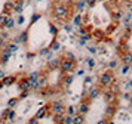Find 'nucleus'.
I'll list each match as a JSON object with an SVG mask.
<instances>
[{
	"mask_svg": "<svg viewBox=\"0 0 132 124\" xmlns=\"http://www.w3.org/2000/svg\"><path fill=\"white\" fill-rule=\"evenodd\" d=\"M52 16L56 21H67L70 16H73V13L70 12V7L64 3H55L52 6Z\"/></svg>",
	"mask_w": 132,
	"mask_h": 124,
	"instance_id": "f257e3e1",
	"label": "nucleus"
},
{
	"mask_svg": "<svg viewBox=\"0 0 132 124\" xmlns=\"http://www.w3.org/2000/svg\"><path fill=\"white\" fill-rule=\"evenodd\" d=\"M116 83V77L111 71H104L100 75V87H111V84Z\"/></svg>",
	"mask_w": 132,
	"mask_h": 124,
	"instance_id": "f03ea898",
	"label": "nucleus"
},
{
	"mask_svg": "<svg viewBox=\"0 0 132 124\" xmlns=\"http://www.w3.org/2000/svg\"><path fill=\"white\" fill-rule=\"evenodd\" d=\"M76 64H77V61H71V59L65 58V56H64V58H61V66H60L61 72H62L64 75L73 72L74 68H76Z\"/></svg>",
	"mask_w": 132,
	"mask_h": 124,
	"instance_id": "7ed1b4c3",
	"label": "nucleus"
},
{
	"mask_svg": "<svg viewBox=\"0 0 132 124\" xmlns=\"http://www.w3.org/2000/svg\"><path fill=\"white\" fill-rule=\"evenodd\" d=\"M49 111L52 112V115H54V114H65V106L62 105V102L56 100V102H52V103H51Z\"/></svg>",
	"mask_w": 132,
	"mask_h": 124,
	"instance_id": "20e7f679",
	"label": "nucleus"
},
{
	"mask_svg": "<svg viewBox=\"0 0 132 124\" xmlns=\"http://www.w3.org/2000/svg\"><path fill=\"white\" fill-rule=\"evenodd\" d=\"M13 41H15L16 44H19V43H21V44H27V43H28V30H25V31H22L19 35H16V37L13 39Z\"/></svg>",
	"mask_w": 132,
	"mask_h": 124,
	"instance_id": "39448f33",
	"label": "nucleus"
},
{
	"mask_svg": "<svg viewBox=\"0 0 132 124\" xmlns=\"http://www.w3.org/2000/svg\"><path fill=\"white\" fill-rule=\"evenodd\" d=\"M30 86H31V81L28 80V77H24V78H21L18 81V89L21 92H22V90H31Z\"/></svg>",
	"mask_w": 132,
	"mask_h": 124,
	"instance_id": "423d86ee",
	"label": "nucleus"
},
{
	"mask_svg": "<svg viewBox=\"0 0 132 124\" xmlns=\"http://www.w3.org/2000/svg\"><path fill=\"white\" fill-rule=\"evenodd\" d=\"M89 105H90V99L88 98V100H83V102L79 105L77 112H79V114H83V115H86V114H88V111H89Z\"/></svg>",
	"mask_w": 132,
	"mask_h": 124,
	"instance_id": "0eeeda50",
	"label": "nucleus"
},
{
	"mask_svg": "<svg viewBox=\"0 0 132 124\" xmlns=\"http://www.w3.org/2000/svg\"><path fill=\"white\" fill-rule=\"evenodd\" d=\"M49 108H51V105H45V106H42V108H39V111L36 112V115H34V117H36L37 120H40V118H43L45 115H46V114H48Z\"/></svg>",
	"mask_w": 132,
	"mask_h": 124,
	"instance_id": "6e6552de",
	"label": "nucleus"
},
{
	"mask_svg": "<svg viewBox=\"0 0 132 124\" xmlns=\"http://www.w3.org/2000/svg\"><path fill=\"white\" fill-rule=\"evenodd\" d=\"M60 66H61V59H51V61H48V68L51 71L58 70Z\"/></svg>",
	"mask_w": 132,
	"mask_h": 124,
	"instance_id": "1a4fd4ad",
	"label": "nucleus"
},
{
	"mask_svg": "<svg viewBox=\"0 0 132 124\" xmlns=\"http://www.w3.org/2000/svg\"><path fill=\"white\" fill-rule=\"evenodd\" d=\"M104 99H105V102H113V100H116V92H113V90H105L104 92Z\"/></svg>",
	"mask_w": 132,
	"mask_h": 124,
	"instance_id": "9d476101",
	"label": "nucleus"
},
{
	"mask_svg": "<svg viewBox=\"0 0 132 124\" xmlns=\"http://www.w3.org/2000/svg\"><path fill=\"white\" fill-rule=\"evenodd\" d=\"M100 93H101V90H100V87H90L89 94H88V98H89L90 100H94V99H96V98L100 96Z\"/></svg>",
	"mask_w": 132,
	"mask_h": 124,
	"instance_id": "9b49d317",
	"label": "nucleus"
},
{
	"mask_svg": "<svg viewBox=\"0 0 132 124\" xmlns=\"http://www.w3.org/2000/svg\"><path fill=\"white\" fill-rule=\"evenodd\" d=\"M15 83H16V77L15 75H6L5 78H3V84L7 86V87L12 86V84H15Z\"/></svg>",
	"mask_w": 132,
	"mask_h": 124,
	"instance_id": "f8f14e48",
	"label": "nucleus"
},
{
	"mask_svg": "<svg viewBox=\"0 0 132 124\" xmlns=\"http://www.w3.org/2000/svg\"><path fill=\"white\" fill-rule=\"evenodd\" d=\"M122 62L123 64H129L132 65V53L128 50V52H125L123 55H122Z\"/></svg>",
	"mask_w": 132,
	"mask_h": 124,
	"instance_id": "ddd939ff",
	"label": "nucleus"
},
{
	"mask_svg": "<svg viewBox=\"0 0 132 124\" xmlns=\"http://www.w3.org/2000/svg\"><path fill=\"white\" fill-rule=\"evenodd\" d=\"M85 123V115L83 114H76V115H73V124H83Z\"/></svg>",
	"mask_w": 132,
	"mask_h": 124,
	"instance_id": "4468645a",
	"label": "nucleus"
},
{
	"mask_svg": "<svg viewBox=\"0 0 132 124\" xmlns=\"http://www.w3.org/2000/svg\"><path fill=\"white\" fill-rule=\"evenodd\" d=\"M24 9V0H19V2H15V7H13V12L15 13H21Z\"/></svg>",
	"mask_w": 132,
	"mask_h": 124,
	"instance_id": "2eb2a0df",
	"label": "nucleus"
},
{
	"mask_svg": "<svg viewBox=\"0 0 132 124\" xmlns=\"http://www.w3.org/2000/svg\"><path fill=\"white\" fill-rule=\"evenodd\" d=\"M82 21H83L82 13H77L76 16L73 18V25H74V27H82Z\"/></svg>",
	"mask_w": 132,
	"mask_h": 124,
	"instance_id": "dca6fc26",
	"label": "nucleus"
},
{
	"mask_svg": "<svg viewBox=\"0 0 132 124\" xmlns=\"http://www.w3.org/2000/svg\"><path fill=\"white\" fill-rule=\"evenodd\" d=\"M86 6H88V2H86V0H79L77 3H76V11L80 13V12L83 11Z\"/></svg>",
	"mask_w": 132,
	"mask_h": 124,
	"instance_id": "f3484780",
	"label": "nucleus"
},
{
	"mask_svg": "<svg viewBox=\"0 0 132 124\" xmlns=\"http://www.w3.org/2000/svg\"><path fill=\"white\" fill-rule=\"evenodd\" d=\"M64 118H65V114H54V123L64 124Z\"/></svg>",
	"mask_w": 132,
	"mask_h": 124,
	"instance_id": "a211bd4d",
	"label": "nucleus"
},
{
	"mask_svg": "<svg viewBox=\"0 0 132 124\" xmlns=\"http://www.w3.org/2000/svg\"><path fill=\"white\" fill-rule=\"evenodd\" d=\"M90 39H92V35H90L89 33H85V34H82V37H80L79 44H80V46H83V44H86V41L90 40Z\"/></svg>",
	"mask_w": 132,
	"mask_h": 124,
	"instance_id": "6ab92c4d",
	"label": "nucleus"
},
{
	"mask_svg": "<svg viewBox=\"0 0 132 124\" xmlns=\"http://www.w3.org/2000/svg\"><path fill=\"white\" fill-rule=\"evenodd\" d=\"M15 24H16V21H15L13 18H9L6 21V24H5V28H6L7 31H9V30H13L15 28Z\"/></svg>",
	"mask_w": 132,
	"mask_h": 124,
	"instance_id": "aec40b11",
	"label": "nucleus"
},
{
	"mask_svg": "<svg viewBox=\"0 0 132 124\" xmlns=\"http://www.w3.org/2000/svg\"><path fill=\"white\" fill-rule=\"evenodd\" d=\"M51 50H52V52H58V50H60L61 49V44H60V41L56 40V39H54V41H52V43H51Z\"/></svg>",
	"mask_w": 132,
	"mask_h": 124,
	"instance_id": "412c9836",
	"label": "nucleus"
},
{
	"mask_svg": "<svg viewBox=\"0 0 132 124\" xmlns=\"http://www.w3.org/2000/svg\"><path fill=\"white\" fill-rule=\"evenodd\" d=\"M73 80H74V77L71 75V72H70V74H65V77H64V86H65V87H68V86H70V84H71L73 83Z\"/></svg>",
	"mask_w": 132,
	"mask_h": 124,
	"instance_id": "4be33fe9",
	"label": "nucleus"
},
{
	"mask_svg": "<svg viewBox=\"0 0 132 124\" xmlns=\"http://www.w3.org/2000/svg\"><path fill=\"white\" fill-rule=\"evenodd\" d=\"M18 102H19V98H11V99L7 100V106L9 108H15Z\"/></svg>",
	"mask_w": 132,
	"mask_h": 124,
	"instance_id": "5701e85b",
	"label": "nucleus"
},
{
	"mask_svg": "<svg viewBox=\"0 0 132 124\" xmlns=\"http://www.w3.org/2000/svg\"><path fill=\"white\" fill-rule=\"evenodd\" d=\"M39 77H40V72H39V71H34V72H31L30 75H28V80H30V81H37Z\"/></svg>",
	"mask_w": 132,
	"mask_h": 124,
	"instance_id": "b1692460",
	"label": "nucleus"
},
{
	"mask_svg": "<svg viewBox=\"0 0 132 124\" xmlns=\"http://www.w3.org/2000/svg\"><path fill=\"white\" fill-rule=\"evenodd\" d=\"M6 47H7V49H9V50H11L12 53H15V52H16V50L19 49L18 44H16L15 41H13V43H9V44H6Z\"/></svg>",
	"mask_w": 132,
	"mask_h": 124,
	"instance_id": "393cba45",
	"label": "nucleus"
},
{
	"mask_svg": "<svg viewBox=\"0 0 132 124\" xmlns=\"http://www.w3.org/2000/svg\"><path fill=\"white\" fill-rule=\"evenodd\" d=\"M7 19H9V15H6V13H2L0 15V28L5 27V24H6Z\"/></svg>",
	"mask_w": 132,
	"mask_h": 124,
	"instance_id": "a878e982",
	"label": "nucleus"
},
{
	"mask_svg": "<svg viewBox=\"0 0 132 124\" xmlns=\"http://www.w3.org/2000/svg\"><path fill=\"white\" fill-rule=\"evenodd\" d=\"M65 112L68 114V115H76L77 109H76V106H67V108H65Z\"/></svg>",
	"mask_w": 132,
	"mask_h": 124,
	"instance_id": "bb28decb",
	"label": "nucleus"
},
{
	"mask_svg": "<svg viewBox=\"0 0 132 124\" xmlns=\"http://www.w3.org/2000/svg\"><path fill=\"white\" fill-rule=\"evenodd\" d=\"M113 18L116 19V21H120V19L123 18V12H122V11H116L113 13Z\"/></svg>",
	"mask_w": 132,
	"mask_h": 124,
	"instance_id": "cd10ccee",
	"label": "nucleus"
},
{
	"mask_svg": "<svg viewBox=\"0 0 132 124\" xmlns=\"http://www.w3.org/2000/svg\"><path fill=\"white\" fill-rule=\"evenodd\" d=\"M114 112H116V108H114V106H108V109L105 111V115H108V117H113Z\"/></svg>",
	"mask_w": 132,
	"mask_h": 124,
	"instance_id": "c85d7f7f",
	"label": "nucleus"
},
{
	"mask_svg": "<svg viewBox=\"0 0 132 124\" xmlns=\"http://www.w3.org/2000/svg\"><path fill=\"white\" fill-rule=\"evenodd\" d=\"M129 70H131V65L125 64L123 66H122V72H120V74H123V75H125V74H128V72H129Z\"/></svg>",
	"mask_w": 132,
	"mask_h": 124,
	"instance_id": "c756f323",
	"label": "nucleus"
},
{
	"mask_svg": "<svg viewBox=\"0 0 132 124\" xmlns=\"http://www.w3.org/2000/svg\"><path fill=\"white\" fill-rule=\"evenodd\" d=\"M37 81H39V84H40L42 87H46V77H45V75H40Z\"/></svg>",
	"mask_w": 132,
	"mask_h": 124,
	"instance_id": "7c9ffc66",
	"label": "nucleus"
},
{
	"mask_svg": "<svg viewBox=\"0 0 132 124\" xmlns=\"http://www.w3.org/2000/svg\"><path fill=\"white\" fill-rule=\"evenodd\" d=\"M28 94H30V90H22V92H21V96H19V100L27 99V98H28Z\"/></svg>",
	"mask_w": 132,
	"mask_h": 124,
	"instance_id": "2f4dec72",
	"label": "nucleus"
},
{
	"mask_svg": "<svg viewBox=\"0 0 132 124\" xmlns=\"http://www.w3.org/2000/svg\"><path fill=\"white\" fill-rule=\"evenodd\" d=\"M49 52H51V47H43L42 50L39 52V55H42V56H48Z\"/></svg>",
	"mask_w": 132,
	"mask_h": 124,
	"instance_id": "473e14b6",
	"label": "nucleus"
},
{
	"mask_svg": "<svg viewBox=\"0 0 132 124\" xmlns=\"http://www.w3.org/2000/svg\"><path fill=\"white\" fill-rule=\"evenodd\" d=\"M86 64H88V66H89L90 70H92V68L95 66V61H94L92 58H88V59H86Z\"/></svg>",
	"mask_w": 132,
	"mask_h": 124,
	"instance_id": "72a5a7b5",
	"label": "nucleus"
},
{
	"mask_svg": "<svg viewBox=\"0 0 132 124\" xmlns=\"http://www.w3.org/2000/svg\"><path fill=\"white\" fill-rule=\"evenodd\" d=\"M39 19H40V13H34V15L31 16V25H33V24H36Z\"/></svg>",
	"mask_w": 132,
	"mask_h": 124,
	"instance_id": "f704fd0d",
	"label": "nucleus"
},
{
	"mask_svg": "<svg viewBox=\"0 0 132 124\" xmlns=\"http://www.w3.org/2000/svg\"><path fill=\"white\" fill-rule=\"evenodd\" d=\"M11 109H12V108H9V106H7L6 109L2 112V118H3V120H7V115H9V111H11Z\"/></svg>",
	"mask_w": 132,
	"mask_h": 124,
	"instance_id": "c9c22d12",
	"label": "nucleus"
},
{
	"mask_svg": "<svg viewBox=\"0 0 132 124\" xmlns=\"http://www.w3.org/2000/svg\"><path fill=\"white\" fill-rule=\"evenodd\" d=\"M64 124H73V115H68L67 114L65 118H64Z\"/></svg>",
	"mask_w": 132,
	"mask_h": 124,
	"instance_id": "e433bc0d",
	"label": "nucleus"
},
{
	"mask_svg": "<svg viewBox=\"0 0 132 124\" xmlns=\"http://www.w3.org/2000/svg\"><path fill=\"white\" fill-rule=\"evenodd\" d=\"M49 31H51V34H52V35L58 34V28H56L55 25H51V27H49Z\"/></svg>",
	"mask_w": 132,
	"mask_h": 124,
	"instance_id": "4c0bfd02",
	"label": "nucleus"
},
{
	"mask_svg": "<svg viewBox=\"0 0 132 124\" xmlns=\"http://www.w3.org/2000/svg\"><path fill=\"white\" fill-rule=\"evenodd\" d=\"M64 56L68 58V59H71V61H76V56H74V53H71V52H65L64 53Z\"/></svg>",
	"mask_w": 132,
	"mask_h": 124,
	"instance_id": "58836bf2",
	"label": "nucleus"
},
{
	"mask_svg": "<svg viewBox=\"0 0 132 124\" xmlns=\"http://www.w3.org/2000/svg\"><path fill=\"white\" fill-rule=\"evenodd\" d=\"M13 118H15V111H13V108L9 111V115H7V120L9 121H13Z\"/></svg>",
	"mask_w": 132,
	"mask_h": 124,
	"instance_id": "ea45409f",
	"label": "nucleus"
},
{
	"mask_svg": "<svg viewBox=\"0 0 132 124\" xmlns=\"http://www.w3.org/2000/svg\"><path fill=\"white\" fill-rule=\"evenodd\" d=\"M131 19H132V12H131V13H128V15H126V18L123 19L125 25H126V24H129V22H131Z\"/></svg>",
	"mask_w": 132,
	"mask_h": 124,
	"instance_id": "a19ab883",
	"label": "nucleus"
},
{
	"mask_svg": "<svg viewBox=\"0 0 132 124\" xmlns=\"http://www.w3.org/2000/svg\"><path fill=\"white\" fill-rule=\"evenodd\" d=\"M24 16H22V15H19L18 16V19H16V24H19V25H22V24H24Z\"/></svg>",
	"mask_w": 132,
	"mask_h": 124,
	"instance_id": "79ce46f5",
	"label": "nucleus"
},
{
	"mask_svg": "<svg viewBox=\"0 0 132 124\" xmlns=\"http://www.w3.org/2000/svg\"><path fill=\"white\" fill-rule=\"evenodd\" d=\"M64 30H65L67 33H71V31H73V25H68V24H65V25H64Z\"/></svg>",
	"mask_w": 132,
	"mask_h": 124,
	"instance_id": "37998d69",
	"label": "nucleus"
},
{
	"mask_svg": "<svg viewBox=\"0 0 132 124\" xmlns=\"http://www.w3.org/2000/svg\"><path fill=\"white\" fill-rule=\"evenodd\" d=\"M86 2H88V6H89V7H92V6L96 5V2H98V0H86Z\"/></svg>",
	"mask_w": 132,
	"mask_h": 124,
	"instance_id": "c03bdc74",
	"label": "nucleus"
},
{
	"mask_svg": "<svg viewBox=\"0 0 132 124\" xmlns=\"http://www.w3.org/2000/svg\"><path fill=\"white\" fill-rule=\"evenodd\" d=\"M37 123H39V120H37L36 117H33V118L28 120V124H37Z\"/></svg>",
	"mask_w": 132,
	"mask_h": 124,
	"instance_id": "a18cd8bd",
	"label": "nucleus"
},
{
	"mask_svg": "<svg viewBox=\"0 0 132 124\" xmlns=\"http://www.w3.org/2000/svg\"><path fill=\"white\" fill-rule=\"evenodd\" d=\"M125 27H126V31H128V33H131V34H132V24H131V22H129V24H126Z\"/></svg>",
	"mask_w": 132,
	"mask_h": 124,
	"instance_id": "49530a36",
	"label": "nucleus"
},
{
	"mask_svg": "<svg viewBox=\"0 0 132 124\" xmlns=\"http://www.w3.org/2000/svg\"><path fill=\"white\" fill-rule=\"evenodd\" d=\"M108 66H110V68H116V66H117V61H111Z\"/></svg>",
	"mask_w": 132,
	"mask_h": 124,
	"instance_id": "de8ad7c7",
	"label": "nucleus"
},
{
	"mask_svg": "<svg viewBox=\"0 0 132 124\" xmlns=\"http://www.w3.org/2000/svg\"><path fill=\"white\" fill-rule=\"evenodd\" d=\"M88 49H89V52L92 53V55H95V53H96V49H95V47H94V46H89V47H88Z\"/></svg>",
	"mask_w": 132,
	"mask_h": 124,
	"instance_id": "09e8293b",
	"label": "nucleus"
},
{
	"mask_svg": "<svg viewBox=\"0 0 132 124\" xmlns=\"http://www.w3.org/2000/svg\"><path fill=\"white\" fill-rule=\"evenodd\" d=\"M5 77H6V74H5V71H3V70H0V80H3Z\"/></svg>",
	"mask_w": 132,
	"mask_h": 124,
	"instance_id": "8fccbe9b",
	"label": "nucleus"
},
{
	"mask_svg": "<svg viewBox=\"0 0 132 124\" xmlns=\"http://www.w3.org/2000/svg\"><path fill=\"white\" fill-rule=\"evenodd\" d=\"M90 81H92V77H86L85 78V84H89Z\"/></svg>",
	"mask_w": 132,
	"mask_h": 124,
	"instance_id": "3c124183",
	"label": "nucleus"
},
{
	"mask_svg": "<svg viewBox=\"0 0 132 124\" xmlns=\"http://www.w3.org/2000/svg\"><path fill=\"white\" fill-rule=\"evenodd\" d=\"M7 35H9V34H7V33H2V35H0V37H2V39H5V40H6V39H7Z\"/></svg>",
	"mask_w": 132,
	"mask_h": 124,
	"instance_id": "603ef678",
	"label": "nucleus"
},
{
	"mask_svg": "<svg viewBox=\"0 0 132 124\" xmlns=\"http://www.w3.org/2000/svg\"><path fill=\"white\" fill-rule=\"evenodd\" d=\"M83 74H85L83 70H79V71H77V75H83Z\"/></svg>",
	"mask_w": 132,
	"mask_h": 124,
	"instance_id": "864d4df0",
	"label": "nucleus"
},
{
	"mask_svg": "<svg viewBox=\"0 0 132 124\" xmlns=\"http://www.w3.org/2000/svg\"><path fill=\"white\" fill-rule=\"evenodd\" d=\"M33 56H34V53H28V55H27V59H31Z\"/></svg>",
	"mask_w": 132,
	"mask_h": 124,
	"instance_id": "5fc2aeb1",
	"label": "nucleus"
},
{
	"mask_svg": "<svg viewBox=\"0 0 132 124\" xmlns=\"http://www.w3.org/2000/svg\"><path fill=\"white\" fill-rule=\"evenodd\" d=\"M105 123H108V121H105V120H100L98 121V124H105Z\"/></svg>",
	"mask_w": 132,
	"mask_h": 124,
	"instance_id": "6e6d98bb",
	"label": "nucleus"
},
{
	"mask_svg": "<svg viewBox=\"0 0 132 124\" xmlns=\"http://www.w3.org/2000/svg\"><path fill=\"white\" fill-rule=\"evenodd\" d=\"M3 87H5V84H3V80H0V90H2Z\"/></svg>",
	"mask_w": 132,
	"mask_h": 124,
	"instance_id": "4d7b16f0",
	"label": "nucleus"
},
{
	"mask_svg": "<svg viewBox=\"0 0 132 124\" xmlns=\"http://www.w3.org/2000/svg\"><path fill=\"white\" fill-rule=\"evenodd\" d=\"M128 86H129V87H132V80H129V81H128Z\"/></svg>",
	"mask_w": 132,
	"mask_h": 124,
	"instance_id": "13d9d810",
	"label": "nucleus"
},
{
	"mask_svg": "<svg viewBox=\"0 0 132 124\" xmlns=\"http://www.w3.org/2000/svg\"><path fill=\"white\" fill-rule=\"evenodd\" d=\"M2 55H3V50H2V49H0V58H2Z\"/></svg>",
	"mask_w": 132,
	"mask_h": 124,
	"instance_id": "bf43d9fd",
	"label": "nucleus"
},
{
	"mask_svg": "<svg viewBox=\"0 0 132 124\" xmlns=\"http://www.w3.org/2000/svg\"><path fill=\"white\" fill-rule=\"evenodd\" d=\"M37 2H43V0H37Z\"/></svg>",
	"mask_w": 132,
	"mask_h": 124,
	"instance_id": "052dcab7",
	"label": "nucleus"
},
{
	"mask_svg": "<svg viewBox=\"0 0 132 124\" xmlns=\"http://www.w3.org/2000/svg\"><path fill=\"white\" fill-rule=\"evenodd\" d=\"M0 65H2V61H0Z\"/></svg>",
	"mask_w": 132,
	"mask_h": 124,
	"instance_id": "680f3d73",
	"label": "nucleus"
},
{
	"mask_svg": "<svg viewBox=\"0 0 132 124\" xmlns=\"http://www.w3.org/2000/svg\"><path fill=\"white\" fill-rule=\"evenodd\" d=\"M131 103H132V99H131Z\"/></svg>",
	"mask_w": 132,
	"mask_h": 124,
	"instance_id": "e2e57ef3",
	"label": "nucleus"
},
{
	"mask_svg": "<svg viewBox=\"0 0 132 124\" xmlns=\"http://www.w3.org/2000/svg\"><path fill=\"white\" fill-rule=\"evenodd\" d=\"M131 12H132V9H131Z\"/></svg>",
	"mask_w": 132,
	"mask_h": 124,
	"instance_id": "0e129e2a",
	"label": "nucleus"
}]
</instances>
